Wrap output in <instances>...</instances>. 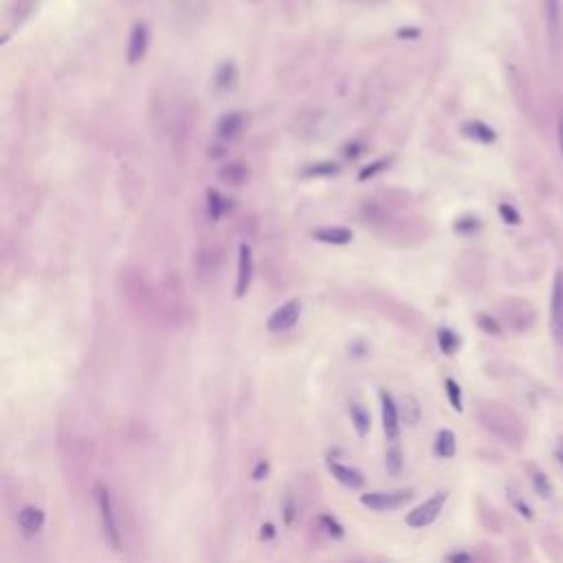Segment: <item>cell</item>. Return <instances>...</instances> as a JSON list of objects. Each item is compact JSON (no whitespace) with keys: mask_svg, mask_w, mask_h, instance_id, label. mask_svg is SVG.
Here are the masks:
<instances>
[{"mask_svg":"<svg viewBox=\"0 0 563 563\" xmlns=\"http://www.w3.org/2000/svg\"><path fill=\"white\" fill-rule=\"evenodd\" d=\"M97 508H99V522H101V532H104V539L115 550H119L121 548V530H119V524H117L110 489H108V486H104V484L97 486Z\"/></svg>","mask_w":563,"mask_h":563,"instance_id":"obj_1","label":"cell"},{"mask_svg":"<svg viewBox=\"0 0 563 563\" xmlns=\"http://www.w3.org/2000/svg\"><path fill=\"white\" fill-rule=\"evenodd\" d=\"M207 11L210 0H170V16L178 29H196Z\"/></svg>","mask_w":563,"mask_h":563,"instance_id":"obj_2","label":"cell"},{"mask_svg":"<svg viewBox=\"0 0 563 563\" xmlns=\"http://www.w3.org/2000/svg\"><path fill=\"white\" fill-rule=\"evenodd\" d=\"M449 500V493L447 491H436L429 500H425L420 506H416L414 510H409V515L405 517L407 526L414 528V530H420V528H427L436 522L443 513V508Z\"/></svg>","mask_w":563,"mask_h":563,"instance_id":"obj_3","label":"cell"},{"mask_svg":"<svg viewBox=\"0 0 563 563\" xmlns=\"http://www.w3.org/2000/svg\"><path fill=\"white\" fill-rule=\"evenodd\" d=\"M414 497L412 491H392V493H363L359 497L361 506L374 510V513H386V510H398Z\"/></svg>","mask_w":563,"mask_h":563,"instance_id":"obj_4","label":"cell"},{"mask_svg":"<svg viewBox=\"0 0 563 563\" xmlns=\"http://www.w3.org/2000/svg\"><path fill=\"white\" fill-rule=\"evenodd\" d=\"M299 315H301V301L289 299L282 306H277V309L269 315L267 328H269V332H286V330L297 326Z\"/></svg>","mask_w":563,"mask_h":563,"instance_id":"obj_5","label":"cell"},{"mask_svg":"<svg viewBox=\"0 0 563 563\" xmlns=\"http://www.w3.org/2000/svg\"><path fill=\"white\" fill-rule=\"evenodd\" d=\"M550 330L554 341L563 348V271H557L550 293Z\"/></svg>","mask_w":563,"mask_h":563,"instance_id":"obj_6","label":"cell"},{"mask_svg":"<svg viewBox=\"0 0 563 563\" xmlns=\"http://www.w3.org/2000/svg\"><path fill=\"white\" fill-rule=\"evenodd\" d=\"M381 416H383V431L390 443L398 440L401 433V418H398V405L394 403L392 394L383 390L381 392Z\"/></svg>","mask_w":563,"mask_h":563,"instance_id":"obj_7","label":"cell"},{"mask_svg":"<svg viewBox=\"0 0 563 563\" xmlns=\"http://www.w3.org/2000/svg\"><path fill=\"white\" fill-rule=\"evenodd\" d=\"M148 44H150V31L145 27V22H137L130 31V38H128V48H125L128 64L133 66L139 64L148 53Z\"/></svg>","mask_w":563,"mask_h":563,"instance_id":"obj_8","label":"cell"},{"mask_svg":"<svg viewBox=\"0 0 563 563\" xmlns=\"http://www.w3.org/2000/svg\"><path fill=\"white\" fill-rule=\"evenodd\" d=\"M253 279V251L249 244H240L238 253V275H236V297H244Z\"/></svg>","mask_w":563,"mask_h":563,"instance_id":"obj_9","label":"cell"},{"mask_svg":"<svg viewBox=\"0 0 563 563\" xmlns=\"http://www.w3.org/2000/svg\"><path fill=\"white\" fill-rule=\"evenodd\" d=\"M328 469L332 473L337 482H341L348 489H361L366 484V477L359 469L354 467H348V465H341V463H335V460H328Z\"/></svg>","mask_w":563,"mask_h":563,"instance_id":"obj_10","label":"cell"},{"mask_svg":"<svg viewBox=\"0 0 563 563\" xmlns=\"http://www.w3.org/2000/svg\"><path fill=\"white\" fill-rule=\"evenodd\" d=\"M546 22H548V36L552 46H561L563 42V16L559 0H546Z\"/></svg>","mask_w":563,"mask_h":563,"instance_id":"obj_11","label":"cell"},{"mask_svg":"<svg viewBox=\"0 0 563 563\" xmlns=\"http://www.w3.org/2000/svg\"><path fill=\"white\" fill-rule=\"evenodd\" d=\"M44 522H46V515H44L42 508H38V506H24V508H20V513H18V526L22 528L24 534H38L44 528Z\"/></svg>","mask_w":563,"mask_h":563,"instance_id":"obj_12","label":"cell"},{"mask_svg":"<svg viewBox=\"0 0 563 563\" xmlns=\"http://www.w3.org/2000/svg\"><path fill=\"white\" fill-rule=\"evenodd\" d=\"M242 125H244V117L242 113L238 110H232V113H224L218 123H216V133L220 139L229 141V139H236L240 133H242Z\"/></svg>","mask_w":563,"mask_h":563,"instance_id":"obj_13","label":"cell"},{"mask_svg":"<svg viewBox=\"0 0 563 563\" xmlns=\"http://www.w3.org/2000/svg\"><path fill=\"white\" fill-rule=\"evenodd\" d=\"M218 178L224 183V185H232V187H242L247 181H249V170L244 163L240 161H229L224 163L222 167H218Z\"/></svg>","mask_w":563,"mask_h":563,"instance_id":"obj_14","label":"cell"},{"mask_svg":"<svg viewBox=\"0 0 563 563\" xmlns=\"http://www.w3.org/2000/svg\"><path fill=\"white\" fill-rule=\"evenodd\" d=\"M313 238L319 240V242H326V244H348L352 242L354 234L350 232L348 227H319V229H313Z\"/></svg>","mask_w":563,"mask_h":563,"instance_id":"obj_15","label":"cell"},{"mask_svg":"<svg viewBox=\"0 0 563 563\" xmlns=\"http://www.w3.org/2000/svg\"><path fill=\"white\" fill-rule=\"evenodd\" d=\"M463 133H465V137H469V139H473L477 143H493L497 139L493 128L482 123V121H467L463 125Z\"/></svg>","mask_w":563,"mask_h":563,"instance_id":"obj_16","label":"cell"},{"mask_svg":"<svg viewBox=\"0 0 563 563\" xmlns=\"http://www.w3.org/2000/svg\"><path fill=\"white\" fill-rule=\"evenodd\" d=\"M350 420H352V427L356 431V436L359 438H366L370 433V427H372V420H370V414L368 409L359 403H352L350 405Z\"/></svg>","mask_w":563,"mask_h":563,"instance_id":"obj_17","label":"cell"},{"mask_svg":"<svg viewBox=\"0 0 563 563\" xmlns=\"http://www.w3.org/2000/svg\"><path fill=\"white\" fill-rule=\"evenodd\" d=\"M220 269V253L216 249H202L200 255H198V271H200V277L210 279L218 273Z\"/></svg>","mask_w":563,"mask_h":563,"instance_id":"obj_18","label":"cell"},{"mask_svg":"<svg viewBox=\"0 0 563 563\" xmlns=\"http://www.w3.org/2000/svg\"><path fill=\"white\" fill-rule=\"evenodd\" d=\"M238 82V68L234 62H224L216 68V75H214V86L218 91H229L234 88Z\"/></svg>","mask_w":563,"mask_h":563,"instance_id":"obj_19","label":"cell"},{"mask_svg":"<svg viewBox=\"0 0 563 563\" xmlns=\"http://www.w3.org/2000/svg\"><path fill=\"white\" fill-rule=\"evenodd\" d=\"M458 451V443H455V433L451 429H443L436 436V453L445 460H451Z\"/></svg>","mask_w":563,"mask_h":563,"instance_id":"obj_20","label":"cell"},{"mask_svg":"<svg viewBox=\"0 0 563 563\" xmlns=\"http://www.w3.org/2000/svg\"><path fill=\"white\" fill-rule=\"evenodd\" d=\"M227 212V198L218 190L207 192V214L212 220H220V216Z\"/></svg>","mask_w":563,"mask_h":563,"instance_id":"obj_21","label":"cell"},{"mask_svg":"<svg viewBox=\"0 0 563 563\" xmlns=\"http://www.w3.org/2000/svg\"><path fill=\"white\" fill-rule=\"evenodd\" d=\"M438 346H440V350H443L445 354H455L458 348H460V339H458V335H455L453 330H449V328H440V330H438Z\"/></svg>","mask_w":563,"mask_h":563,"instance_id":"obj_22","label":"cell"},{"mask_svg":"<svg viewBox=\"0 0 563 563\" xmlns=\"http://www.w3.org/2000/svg\"><path fill=\"white\" fill-rule=\"evenodd\" d=\"M386 467L392 475H401L403 471V449L396 443H392V447L386 453Z\"/></svg>","mask_w":563,"mask_h":563,"instance_id":"obj_23","label":"cell"},{"mask_svg":"<svg viewBox=\"0 0 563 563\" xmlns=\"http://www.w3.org/2000/svg\"><path fill=\"white\" fill-rule=\"evenodd\" d=\"M337 163H332V161H324V163H313V165H309L306 167L304 172H301V176L304 178H317V176H332V174H337Z\"/></svg>","mask_w":563,"mask_h":563,"instance_id":"obj_24","label":"cell"},{"mask_svg":"<svg viewBox=\"0 0 563 563\" xmlns=\"http://www.w3.org/2000/svg\"><path fill=\"white\" fill-rule=\"evenodd\" d=\"M445 390H447V398H449L451 407L455 409V412H463V390H460L458 383L453 378H447Z\"/></svg>","mask_w":563,"mask_h":563,"instance_id":"obj_25","label":"cell"},{"mask_svg":"<svg viewBox=\"0 0 563 563\" xmlns=\"http://www.w3.org/2000/svg\"><path fill=\"white\" fill-rule=\"evenodd\" d=\"M530 480H532L534 491L539 493L542 497H546V500H548V497H550V493H552V484H550L548 475H546L544 471H532Z\"/></svg>","mask_w":563,"mask_h":563,"instance_id":"obj_26","label":"cell"},{"mask_svg":"<svg viewBox=\"0 0 563 563\" xmlns=\"http://www.w3.org/2000/svg\"><path fill=\"white\" fill-rule=\"evenodd\" d=\"M319 522H321L324 530H326V532L332 537V539H344L346 528L341 526V522H339V520H335L332 515H321V517H319Z\"/></svg>","mask_w":563,"mask_h":563,"instance_id":"obj_27","label":"cell"},{"mask_svg":"<svg viewBox=\"0 0 563 563\" xmlns=\"http://www.w3.org/2000/svg\"><path fill=\"white\" fill-rule=\"evenodd\" d=\"M475 319H477V326L486 332V335H493V337H500V335H502V326H500L497 319H493L491 315L480 313Z\"/></svg>","mask_w":563,"mask_h":563,"instance_id":"obj_28","label":"cell"},{"mask_svg":"<svg viewBox=\"0 0 563 563\" xmlns=\"http://www.w3.org/2000/svg\"><path fill=\"white\" fill-rule=\"evenodd\" d=\"M388 165H390V159H378V161H374V163L366 165V167L359 172V181H368V178H372V176L381 174V172L386 170Z\"/></svg>","mask_w":563,"mask_h":563,"instance_id":"obj_29","label":"cell"},{"mask_svg":"<svg viewBox=\"0 0 563 563\" xmlns=\"http://www.w3.org/2000/svg\"><path fill=\"white\" fill-rule=\"evenodd\" d=\"M508 500H510V504L515 506V510H517V513H520L522 517H526V520H532V508H530V506H528V504H526L522 497H517L513 491H510V493H508Z\"/></svg>","mask_w":563,"mask_h":563,"instance_id":"obj_30","label":"cell"},{"mask_svg":"<svg viewBox=\"0 0 563 563\" xmlns=\"http://www.w3.org/2000/svg\"><path fill=\"white\" fill-rule=\"evenodd\" d=\"M500 216L504 218V222H508V224H517L520 222V214L510 207V205H506V202H502L500 205Z\"/></svg>","mask_w":563,"mask_h":563,"instance_id":"obj_31","label":"cell"},{"mask_svg":"<svg viewBox=\"0 0 563 563\" xmlns=\"http://www.w3.org/2000/svg\"><path fill=\"white\" fill-rule=\"evenodd\" d=\"M475 229H477V218H471V216L455 222V232H460V234H465V232L469 234V232H475Z\"/></svg>","mask_w":563,"mask_h":563,"instance_id":"obj_32","label":"cell"},{"mask_svg":"<svg viewBox=\"0 0 563 563\" xmlns=\"http://www.w3.org/2000/svg\"><path fill=\"white\" fill-rule=\"evenodd\" d=\"M269 475V463L267 460H260L258 465H255V469H253V480L255 482H260V480H264Z\"/></svg>","mask_w":563,"mask_h":563,"instance_id":"obj_33","label":"cell"},{"mask_svg":"<svg viewBox=\"0 0 563 563\" xmlns=\"http://www.w3.org/2000/svg\"><path fill=\"white\" fill-rule=\"evenodd\" d=\"M447 563H473V557L469 554V552H451L449 557H447Z\"/></svg>","mask_w":563,"mask_h":563,"instance_id":"obj_34","label":"cell"},{"mask_svg":"<svg viewBox=\"0 0 563 563\" xmlns=\"http://www.w3.org/2000/svg\"><path fill=\"white\" fill-rule=\"evenodd\" d=\"M275 537V526L273 524H264L262 526V539H273Z\"/></svg>","mask_w":563,"mask_h":563,"instance_id":"obj_35","label":"cell"},{"mask_svg":"<svg viewBox=\"0 0 563 563\" xmlns=\"http://www.w3.org/2000/svg\"><path fill=\"white\" fill-rule=\"evenodd\" d=\"M559 145H561V155H563V113L559 115Z\"/></svg>","mask_w":563,"mask_h":563,"instance_id":"obj_36","label":"cell"},{"mask_svg":"<svg viewBox=\"0 0 563 563\" xmlns=\"http://www.w3.org/2000/svg\"><path fill=\"white\" fill-rule=\"evenodd\" d=\"M293 522V502L289 500L286 502V524H291Z\"/></svg>","mask_w":563,"mask_h":563,"instance_id":"obj_37","label":"cell"},{"mask_svg":"<svg viewBox=\"0 0 563 563\" xmlns=\"http://www.w3.org/2000/svg\"><path fill=\"white\" fill-rule=\"evenodd\" d=\"M557 458H559V463L563 465V438L559 440V447H557Z\"/></svg>","mask_w":563,"mask_h":563,"instance_id":"obj_38","label":"cell"}]
</instances>
